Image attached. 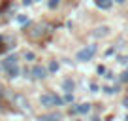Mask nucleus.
I'll return each instance as SVG.
<instances>
[{
    "mask_svg": "<svg viewBox=\"0 0 128 121\" xmlns=\"http://www.w3.org/2000/svg\"><path fill=\"white\" fill-rule=\"evenodd\" d=\"M40 104L42 106H60L62 104V98L53 95V93H45L40 97Z\"/></svg>",
    "mask_w": 128,
    "mask_h": 121,
    "instance_id": "nucleus-1",
    "label": "nucleus"
},
{
    "mask_svg": "<svg viewBox=\"0 0 128 121\" xmlns=\"http://www.w3.org/2000/svg\"><path fill=\"white\" fill-rule=\"evenodd\" d=\"M96 53V45H87V47H83L79 53H77V60H90L92 57H94Z\"/></svg>",
    "mask_w": 128,
    "mask_h": 121,
    "instance_id": "nucleus-2",
    "label": "nucleus"
},
{
    "mask_svg": "<svg viewBox=\"0 0 128 121\" xmlns=\"http://www.w3.org/2000/svg\"><path fill=\"white\" fill-rule=\"evenodd\" d=\"M30 74H32V78H36V80H44L45 78V74H47V70L44 68V66H34V68L30 70Z\"/></svg>",
    "mask_w": 128,
    "mask_h": 121,
    "instance_id": "nucleus-3",
    "label": "nucleus"
},
{
    "mask_svg": "<svg viewBox=\"0 0 128 121\" xmlns=\"http://www.w3.org/2000/svg\"><path fill=\"white\" fill-rule=\"evenodd\" d=\"M40 121H60V113H45V115H40Z\"/></svg>",
    "mask_w": 128,
    "mask_h": 121,
    "instance_id": "nucleus-4",
    "label": "nucleus"
},
{
    "mask_svg": "<svg viewBox=\"0 0 128 121\" xmlns=\"http://www.w3.org/2000/svg\"><path fill=\"white\" fill-rule=\"evenodd\" d=\"M88 110H90V104H79L77 108H74L72 112H74V113H87Z\"/></svg>",
    "mask_w": 128,
    "mask_h": 121,
    "instance_id": "nucleus-5",
    "label": "nucleus"
},
{
    "mask_svg": "<svg viewBox=\"0 0 128 121\" xmlns=\"http://www.w3.org/2000/svg\"><path fill=\"white\" fill-rule=\"evenodd\" d=\"M108 32H109L108 27H98V28L94 30V36H96V38H102V36H106Z\"/></svg>",
    "mask_w": 128,
    "mask_h": 121,
    "instance_id": "nucleus-6",
    "label": "nucleus"
},
{
    "mask_svg": "<svg viewBox=\"0 0 128 121\" xmlns=\"http://www.w3.org/2000/svg\"><path fill=\"white\" fill-rule=\"evenodd\" d=\"M96 4H98V8H102V10H109L111 8V0H96Z\"/></svg>",
    "mask_w": 128,
    "mask_h": 121,
    "instance_id": "nucleus-7",
    "label": "nucleus"
},
{
    "mask_svg": "<svg viewBox=\"0 0 128 121\" xmlns=\"http://www.w3.org/2000/svg\"><path fill=\"white\" fill-rule=\"evenodd\" d=\"M17 63H15V57H8V59L4 60V66L6 68H10V66H15Z\"/></svg>",
    "mask_w": 128,
    "mask_h": 121,
    "instance_id": "nucleus-8",
    "label": "nucleus"
},
{
    "mask_svg": "<svg viewBox=\"0 0 128 121\" xmlns=\"http://www.w3.org/2000/svg\"><path fill=\"white\" fill-rule=\"evenodd\" d=\"M64 89H66L68 93H70V91H74V83L70 80H66V81H64Z\"/></svg>",
    "mask_w": 128,
    "mask_h": 121,
    "instance_id": "nucleus-9",
    "label": "nucleus"
},
{
    "mask_svg": "<svg viewBox=\"0 0 128 121\" xmlns=\"http://www.w3.org/2000/svg\"><path fill=\"white\" fill-rule=\"evenodd\" d=\"M8 72H10V76H12V78H15V76H17V72H19V70H17V65H15V66H10Z\"/></svg>",
    "mask_w": 128,
    "mask_h": 121,
    "instance_id": "nucleus-10",
    "label": "nucleus"
},
{
    "mask_svg": "<svg viewBox=\"0 0 128 121\" xmlns=\"http://www.w3.org/2000/svg\"><path fill=\"white\" fill-rule=\"evenodd\" d=\"M49 70H51V72H56V70H58V65H56V63H51V65H49Z\"/></svg>",
    "mask_w": 128,
    "mask_h": 121,
    "instance_id": "nucleus-11",
    "label": "nucleus"
},
{
    "mask_svg": "<svg viewBox=\"0 0 128 121\" xmlns=\"http://www.w3.org/2000/svg\"><path fill=\"white\" fill-rule=\"evenodd\" d=\"M120 81H124V83H128V70H126V72H122V76H120Z\"/></svg>",
    "mask_w": 128,
    "mask_h": 121,
    "instance_id": "nucleus-12",
    "label": "nucleus"
},
{
    "mask_svg": "<svg viewBox=\"0 0 128 121\" xmlns=\"http://www.w3.org/2000/svg\"><path fill=\"white\" fill-rule=\"evenodd\" d=\"M56 6H58V0H51L49 2V8H56Z\"/></svg>",
    "mask_w": 128,
    "mask_h": 121,
    "instance_id": "nucleus-13",
    "label": "nucleus"
},
{
    "mask_svg": "<svg viewBox=\"0 0 128 121\" xmlns=\"http://www.w3.org/2000/svg\"><path fill=\"white\" fill-rule=\"evenodd\" d=\"M24 57H26L28 60H32V59H34V53H24Z\"/></svg>",
    "mask_w": 128,
    "mask_h": 121,
    "instance_id": "nucleus-14",
    "label": "nucleus"
},
{
    "mask_svg": "<svg viewBox=\"0 0 128 121\" xmlns=\"http://www.w3.org/2000/svg\"><path fill=\"white\" fill-rule=\"evenodd\" d=\"M24 4H32V2H34V0H23Z\"/></svg>",
    "mask_w": 128,
    "mask_h": 121,
    "instance_id": "nucleus-15",
    "label": "nucleus"
},
{
    "mask_svg": "<svg viewBox=\"0 0 128 121\" xmlns=\"http://www.w3.org/2000/svg\"><path fill=\"white\" fill-rule=\"evenodd\" d=\"M124 106H126V108H128V97L124 98Z\"/></svg>",
    "mask_w": 128,
    "mask_h": 121,
    "instance_id": "nucleus-16",
    "label": "nucleus"
},
{
    "mask_svg": "<svg viewBox=\"0 0 128 121\" xmlns=\"http://www.w3.org/2000/svg\"><path fill=\"white\" fill-rule=\"evenodd\" d=\"M117 2H119V4H122V2H124V0H117Z\"/></svg>",
    "mask_w": 128,
    "mask_h": 121,
    "instance_id": "nucleus-17",
    "label": "nucleus"
}]
</instances>
